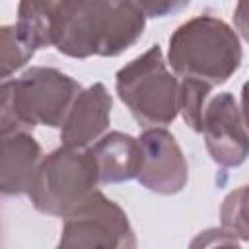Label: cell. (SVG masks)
Wrapping results in <instances>:
<instances>
[{
    "instance_id": "obj_14",
    "label": "cell",
    "mask_w": 249,
    "mask_h": 249,
    "mask_svg": "<svg viewBox=\"0 0 249 249\" xmlns=\"http://www.w3.org/2000/svg\"><path fill=\"white\" fill-rule=\"evenodd\" d=\"M189 249H241L239 243L231 233H228L224 228H210L200 231L193 241Z\"/></svg>"
},
{
    "instance_id": "obj_8",
    "label": "cell",
    "mask_w": 249,
    "mask_h": 249,
    "mask_svg": "<svg viewBox=\"0 0 249 249\" xmlns=\"http://www.w3.org/2000/svg\"><path fill=\"white\" fill-rule=\"evenodd\" d=\"M138 140L142 148L138 181L158 195L179 193L187 183L189 169L173 134L165 128H148Z\"/></svg>"
},
{
    "instance_id": "obj_5",
    "label": "cell",
    "mask_w": 249,
    "mask_h": 249,
    "mask_svg": "<svg viewBox=\"0 0 249 249\" xmlns=\"http://www.w3.org/2000/svg\"><path fill=\"white\" fill-rule=\"evenodd\" d=\"M117 93L148 130L171 123L179 111V84L167 72L160 45L117 72Z\"/></svg>"
},
{
    "instance_id": "obj_15",
    "label": "cell",
    "mask_w": 249,
    "mask_h": 249,
    "mask_svg": "<svg viewBox=\"0 0 249 249\" xmlns=\"http://www.w3.org/2000/svg\"><path fill=\"white\" fill-rule=\"evenodd\" d=\"M233 21H235V27L239 29V33L243 35V39L249 41V4H245V2L237 4Z\"/></svg>"
},
{
    "instance_id": "obj_16",
    "label": "cell",
    "mask_w": 249,
    "mask_h": 249,
    "mask_svg": "<svg viewBox=\"0 0 249 249\" xmlns=\"http://www.w3.org/2000/svg\"><path fill=\"white\" fill-rule=\"evenodd\" d=\"M241 113H243L247 128H249V82L243 86V91H241Z\"/></svg>"
},
{
    "instance_id": "obj_4",
    "label": "cell",
    "mask_w": 249,
    "mask_h": 249,
    "mask_svg": "<svg viewBox=\"0 0 249 249\" xmlns=\"http://www.w3.org/2000/svg\"><path fill=\"white\" fill-rule=\"evenodd\" d=\"M97 183L99 171L91 150L62 146L37 167L29 198L39 212L66 218L91 198Z\"/></svg>"
},
{
    "instance_id": "obj_10",
    "label": "cell",
    "mask_w": 249,
    "mask_h": 249,
    "mask_svg": "<svg viewBox=\"0 0 249 249\" xmlns=\"http://www.w3.org/2000/svg\"><path fill=\"white\" fill-rule=\"evenodd\" d=\"M97 161L99 183H121L138 177L142 165L140 140L123 132H109L91 148Z\"/></svg>"
},
{
    "instance_id": "obj_11",
    "label": "cell",
    "mask_w": 249,
    "mask_h": 249,
    "mask_svg": "<svg viewBox=\"0 0 249 249\" xmlns=\"http://www.w3.org/2000/svg\"><path fill=\"white\" fill-rule=\"evenodd\" d=\"M2 138V191L6 195L29 193L41 148L27 132H14Z\"/></svg>"
},
{
    "instance_id": "obj_9",
    "label": "cell",
    "mask_w": 249,
    "mask_h": 249,
    "mask_svg": "<svg viewBox=\"0 0 249 249\" xmlns=\"http://www.w3.org/2000/svg\"><path fill=\"white\" fill-rule=\"evenodd\" d=\"M111 117V95L103 84H93L80 93L74 107L70 109L60 138L66 148L86 150L93 142L103 138Z\"/></svg>"
},
{
    "instance_id": "obj_2",
    "label": "cell",
    "mask_w": 249,
    "mask_h": 249,
    "mask_svg": "<svg viewBox=\"0 0 249 249\" xmlns=\"http://www.w3.org/2000/svg\"><path fill=\"white\" fill-rule=\"evenodd\" d=\"M82 88L56 68L35 66L2 84V136L33 126H62Z\"/></svg>"
},
{
    "instance_id": "obj_3",
    "label": "cell",
    "mask_w": 249,
    "mask_h": 249,
    "mask_svg": "<svg viewBox=\"0 0 249 249\" xmlns=\"http://www.w3.org/2000/svg\"><path fill=\"white\" fill-rule=\"evenodd\" d=\"M169 64L183 80L220 86L241 64L239 39L222 19L193 18L169 37Z\"/></svg>"
},
{
    "instance_id": "obj_13",
    "label": "cell",
    "mask_w": 249,
    "mask_h": 249,
    "mask_svg": "<svg viewBox=\"0 0 249 249\" xmlns=\"http://www.w3.org/2000/svg\"><path fill=\"white\" fill-rule=\"evenodd\" d=\"M210 86L196 82V80H183L179 86V111L185 119V123L200 132V121H202V111H204V101L210 93Z\"/></svg>"
},
{
    "instance_id": "obj_7",
    "label": "cell",
    "mask_w": 249,
    "mask_h": 249,
    "mask_svg": "<svg viewBox=\"0 0 249 249\" xmlns=\"http://www.w3.org/2000/svg\"><path fill=\"white\" fill-rule=\"evenodd\" d=\"M200 132L210 158L224 165H241L249 156V134L243 113L231 93H218L202 111Z\"/></svg>"
},
{
    "instance_id": "obj_12",
    "label": "cell",
    "mask_w": 249,
    "mask_h": 249,
    "mask_svg": "<svg viewBox=\"0 0 249 249\" xmlns=\"http://www.w3.org/2000/svg\"><path fill=\"white\" fill-rule=\"evenodd\" d=\"M222 228L233 237L249 241V185L231 191L220 208Z\"/></svg>"
},
{
    "instance_id": "obj_6",
    "label": "cell",
    "mask_w": 249,
    "mask_h": 249,
    "mask_svg": "<svg viewBox=\"0 0 249 249\" xmlns=\"http://www.w3.org/2000/svg\"><path fill=\"white\" fill-rule=\"evenodd\" d=\"M56 249H136V237L123 208L95 191L84 206L64 218Z\"/></svg>"
},
{
    "instance_id": "obj_1",
    "label": "cell",
    "mask_w": 249,
    "mask_h": 249,
    "mask_svg": "<svg viewBox=\"0 0 249 249\" xmlns=\"http://www.w3.org/2000/svg\"><path fill=\"white\" fill-rule=\"evenodd\" d=\"M142 29L144 14L140 4H53L54 47L68 56H117L142 35Z\"/></svg>"
}]
</instances>
